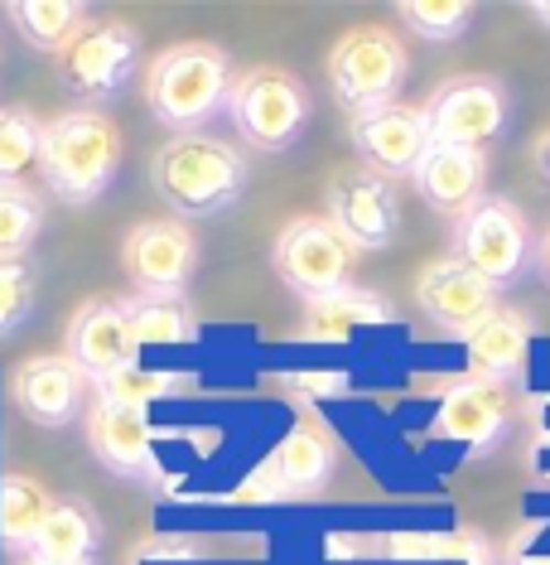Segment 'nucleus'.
Wrapping results in <instances>:
<instances>
[{
  "mask_svg": "<svg viewBox=\"0 0 550 565\" xmlns=\"http://www.w3.org/2000/svg\"><path fill=\"white\" fill-rule=\"evenodd\" d=\"M251 164L213 136H174L150 160V184L179 217H217L247 194Z\"/></svg>",
  "mask_w": 550,
  "mask_h": 565,
  "instance_id": "obj_1",
  "label": "nucleus"
},
{
  "mask_svg": "<svg viewBox=\"0 0 550 565\" xmlns=\"http://www.w3.org/2000/svg\"><path fill=\"white\" fill-rule=\"evenodd\" d=\"M121 164V131L107 111L78 107L63 111L44 126V146H40V174L44 189L73 209L101 199L117 179Z\"/></svg>",
  "mask_w": 550,
  "mask_h": 565,
  "instance_id": "obj_2",
  "label": "nucleus"
},
{
  "mask_svg": "<svg viewBox=\"0 0 550 565\" xmlns=\"http://www.w3.org/2000/svg\"><path fill=\"white\" fill-rule=\"evenodd\" d=\"M233 83H237L233 58L217 44H174L150 58L145 102L164 126H174L179 136H194V126H203L227 107Z\"/></svg>",
  "mask_w": 550,
  "mask_h": 565,
  "instance_id": "obj_3",
  "label": "nucleus"
},
{
  "mask_svg": "<svg viewBox=\"0 0 550 565\" xmlns=\"http://www.w3.org/2000/svg\"><path fill=\"white\" fill-rule=\"evenodd\" d=\"M454 262L478 271L488 286L507 290L536 266V242L527 227V213L503 194H483L464 217H454Z\"/></svg>",
  "mask_w": 550,
  "mask_h": 565,
  "instance_id": "obj_4",
  "label": "nucleus"
},
{
  "mask_svg": "<svg viewBox=\"0 0 550 565\" xmlns=\"http://www.w3.org/2000/svg\"><path fill=\"white\" fill-rule=\"evenodd\" d=\"M227 117H233L237 136L247 146L280 156L310 126V93L285 68H251V73H237L233 97H227Z\"/></svg>",
  "mask_w": 550,
  "mask_h": 565,
  "instance_id": "obj_5",
  "label": "nucleus"
},
{
  "mask_svg": "<svg viewBox=\"0 0 550 565\" xmlns=\"http://www.w3.org/2000/svg\"><path fill=\"white\" fill-rule=\"evenodd\" d=\"M406 68H411V54L387 30H353L328 49V83L353 117L391 107L406 83Z\"/></svg>",
  "mask_w": 550,
  "mask_h": 565,
  "instance_id": "obj_6",
  "label": "nucleus"
},
{
  "mask_svg": "<svg viewBox=\"0 0 550 565\" xmlns=\"http://www.w3.org/2000/svg\"><path fill=\"white\" fill-rule=\"evenodd\" d=\"M425 131L430 146H459V150H488L511 126V97L497 78H450L434 87L425 102Z\"/></svg>",
  "mask_w": 550,
  "mask_h": 565,
  "instance_id": "obj_7",
  "label": "nucleus"
},
{
  "mask_svg": "<svg viewBox=\"0 0 550 565\" xmlns=\"http://www.w3.org/2000/svg\"><path fill=\"white\" fill-rule=\"evenodd\" d=\"M353 256L357 252L343 242V233L328 217H295V223L280 227L271 266L300 300H319V295H334L348 286Z\"/></svg>",
  "mask_w": 550,
  "mask_h": 565,
  "instance_id": "obj_8",
  "label": "nucleus"
},
{
  "mask_svg": "<svg viewBox=\"0 0 550 565\" xmlns=\"http://www.w3.org/2000/svg\"><path fill=\"white\" fill-rule=\"evenodd\" d=\"M328 223L353 252H381L401 233V199L391 179L373 170H343L328 179Z\"/></svg>",
  "mask_w": 550,
  "mask_h": 565,
  "instance_id": "obj_9",
  "label": "nucleus"
},
{
  "mask_svg": "<svg viewBox=\"0 0 550 565\" xmlns=\"http://www.w3.org/2000/svg\"><path fill=\"white\" fill-rule=\"evenodd\" d=\"M194 262H198V242L174 217L136 223L121 242V266L136 280V295H184Z\"/></svg>",
  "mask_w": 550,
  "mask_h": 565,
  "instance_id": "obj_10",
  "label": "nucleus"
},
{
  "mask_svg": "<svg viewBox=\"0 0 550 565\" xmlns=\"http://www.w3.org/2000/svg\"><path fill=\"white\" fill-rule=\"evenodd\" d=\"M136 68H140L136 30H126V24H97V30H83L68 54H63V87L83 102H107L131 83Z\"/></svg>",
  "mask_w": 550,
  "mask_h": 565,
  "instance_id": "obj_11",
  "label": "nucleus"
},
{
  "mask_svg": "<svg viewBox=\"0 0 550 565\" xmlns=\"http://www.w3.org/2000/svg\"><path fill=\"white\" fill-rule=\"evenodd\" d=\"M353 150L363 156V170H373L381 179L396 174H416V164L430 150V131H425V111L420 107H377V111H357L353 126Z\"/></svg>",
  "mask_w": 550,
  "mask_h": 565,
  "instance_id": "obj_12",
  "label": "nucleus"
},
{
  "mask_svg": "<svg viewBox=\"0 0 550 565\" xmlns=\"http://www.w3.org/2000/svg\"><path fill=\"white\" fill-rule=\"evenodd\" d=\"M511 426V382L464 377L444 392L434 411V440H454L468 449H493Z\"/></svg>",
  "mask_w": 550,
  "mask_h": 565,
  "instance_id": "obj_13",
  "label": "nucleus"
},
{
  "mask_svg": "<svg viewBox=\"0 0 550 565\" xmlns=\"http://www.w3.org/2000/svg\"><path fill=\"white\" fill-rule=\"evenodd\" d=\"M497 286H488L478 271H468L464 262H454V256H440V262H430L425 271L416 280V300L420 310H425L440 329L450 333H468L478 329L483 319L497 310Z\"/></svg>",
  "mask_w": 550,
  "mask_h": 565,
  "instance_id": "obj_14",
  "label": "nucleus"
},
{
  "mask_svg": "<svg viewBox=\"0 0 550 565\" xmlns=\"http://www.w3.org/2000/svg\"><path fill=\"white\" fill-rule=\"evenodd\" d=\"M87 382L93 377L68 353H40V358H24L10 372V402L30 420H40V426H68L83 406Z\"/></svg>",
  "mask_w": 550,
  "mask_h": 565,
  "instance_id": "obj_15",
  "label": "nucleus"
},
{
  "mask_svg": "<svg viewBox=\"0 0 550 565\" xmlns=\"http://www.w3.org/2000/svg\"><path fill=\"white\" fill-rule=\"evenodd\" d=\"M68 358L78 363L87 377H111V372L131 367L140 358V343L131 333V319H126V300L117 295H97V300H87L78 315H73L68 324Z\"/></svg>",
  "mask_w": 550,
  "mask_h": 565,
  "instance_id": "obj_16",
  "label": "nucleus"
},
{
  "mask_svg": "<svg viewBox=\"0 0 550 565\" xmlns=\"http://www.w3.org/2000/svg\"><path fill=\"white\" fill-rule=\"evenodd\" d=\"M411 184L425 199V209H434L440 217H464L483 199L488 156L483 150H459V146H430L425 160L416 164Z\"/></svg>",
  "mask_w": 550,
  "mask_h": 565,
  "instance_id": "obj_17",
  "label": "nucleus"
},
{
  "mask_svg": "<svg viewBox=\"0 0 550 565\" xmlns=\"http://www.w3.org/2000/svg\"><path fill=\"white\" fill-rule=\"evenodd\" d=\"M87 449L117 479H150V449H155V440H150L145 411L97 402L87 411Z\"/></svg>",
  "mask_w": 550,
  "mask_h": 565,
  "instance_id": "obj_18",
  "label": "nucleus"
},
{
  "mask_svg": "<svg viewBox=\"0 0 550 565\" xmlns=\"http://www.w3.org/2000/svg\"><path fill=\"white\" fill-rule=\"evenodd\" d=\"M464 353H468V372H473V377H488V382L521 377L527 353H531V315L497 305V310L483 319L478 329L464 333Z\"/></svg>",
  "mask_w": 550,
  "mask_h": 565,
  "instance_id": "obj_19",
  "label": "nucleus"
},
{
  "mask_svg": "<svg viewBox=\"0 0 550 565\" xmlns=\"http://www.w3.org/2000/svg\"><path fill=\"white\" fill-rule=\"evenodd\" d=\"M387 319H391V310H387V300H381V295L343 286L334 295L304 300L300 339L304 343H343V339H353L363 324H387Z\"/></svg>",
  "mask_w": 550,
  "mask_h": 565,
  "instance_id": "obj_20",
  "label": "nucleus"
},
{
  "mask_svg": "<svg viewBox=\"0 0 550 565\" xmlns=\"http://www.w3.org/2000/svg\"><path fill=\"white\" fill-rule=\"evenodd\" d=\"M276 493H319L334 479V440L314 426H300L285 445L271 455V469L261 473Z\"/></svg>",
  "mask_w": 550,
  "mask_h": 565,
  "instance_id": "obj_21",
  "label": "nucleus"
},
{
  "mask_svg": "<svg viewBox=\"0 0 550 565\" xmlns=\"http://www.w3.org/2000/svg\"><path fill=\"white\" fill-rule=\"evenodd\" d=\"M101 546V522L97 512L83 503V498H63L54 503V512L44 518L40 536H34L30 556L40 561H63V565H93Z\"/></svg>",
  "mask_w": 550,
  "mask_h": 565,
  "instance_id": "obj_22",
  "label": "nucleus"
},
{
  "mask_svg": "<svg viewBox=\"0 0 550 565\" xmlns=\"http://www.w3.org/2000/svg\"><path fill=\"white\" fill-rule=\"evenodd\" d=\"M6 15H10V24H15L20 40L30 49L63 58L73 49V40L83 34L87 10L78 6V0H15Z\"/></svg>",
  "mask_w": 550,
  "mask_h": 565,
  "instance_id": "obj_23",
  "label": "nucleus"
},
{
  "mask_svg": "<svg viewBox=\"0 0 550 565\" xmlns=\"http://www.w3.org/2000/svg\"><path fill=\"white\" fill-rule=\"evenodd\" d=\"M48 512H54V498H48V488L40 479L6 473V479H0V546L30 551Z\"/></svg>",
  "mask_w": 550,
  "mask_h": 565,
  "instance_id": "obj_24",
  "label": "nucleus"
},
{
  "mask_svg": "<svg viewBox=\"0 0 550 565\" xmlns=\"http://www.w3.org/2000/svg\"><path fill=\"white\" fill-rule=\"evenodd\" d=\"M126 319L140 349H174V343L194 339V310L184 295H131L126 300Z\"/></svg>",
  "mask_w": 550,
  "mask_h": 565,
  "instance_id": "obj_25",
  "label": "nucleus"
},
{
  "mask_svg": "<svg viewBox=\"0 0 550 565\" xmlns=\"http://www.w3.org/2000/svg\"><path fill=\"white\" fill-rule=\"evenodd\" d=\"M44 227V203L30 184H0V262H24Z\"/></svg>",
  "mask_w": 550,
  "mask_h": 565,
  "instance_id": "obj_26",
  "label": "nucleus"
},
{
  "mask_svg": "<svg viewBox=\"0 0 550 565\" xmlns=\"http://www.w3.org/2000/svg\"><path fill=\"white\" fill-rule=\"evenodd\" d=\"M44 126L24 107H0V184H20L24 170L40 164Z\"/></svg>",
  "mask_w": 550,
  "mask_h": 565,
  "instance_id": "obj_27",
  "label": "nucleus"
},
{
  "mask_svg": "<svg viewBox=\"0 0 550 565\" xmlns=\"http://www.w3.org/2000/svg\"><path fill=\"white\" fill-rule=\"evenodd\" d=\"M179 372H150V367H121V372H111V377H97L93 387H97V402H107V406H126V411H145L150 402H160V396H170L179 387Z\"/></svg>",
  "mask_w": 550,
  "mask_h": 565,
  "instance_id": "obj_28",
  "label": "nucleus"
},
{
  "mask_svg": "<svg viewBox=\"0 0 550 565\" xmlns=\"http://www.w3.org/2000/svg\"><path fill=\"white\" fill-rule=\"evenodd\" d=\"M401 20L420 40H459L473 20L468 0H401Z\"/></svg>",
  "mask_w": 550,
  "mask_h": 565,
  "instance_id": "obj_29",
  "label": "nucleus"
},
{
  "mask_svg": "<svg viewBox=\"0 0 550 565\" xmlns=\"http://www.w3.org/2000/svg\"><path fill=\"white\" fill-rule=\"evenodd\" d=\"M34 315V266L30 262H0V339L24 329Z\"/></svg>",
  "mask_w": 550,
  "mask_h": 565,
  "instance_id": "obj_30",
  "label": "nucleus"
},
{
  "mask_svg": "<svg viewBox=\"0 0 550 565\" xmlns=\"http://www.w3.org/2000/svg\"><path fill=\"white\" fill-rule=\"evenodd\" d=\"M531 160H536V174H541V179H546V184H550V136H541V140H536Z\"/></svg>",
  "mask_w": 550,
  "mask_h": 565,
  "instance_id": "obj_31",
  "label": "nucleus"
},
{
  "mask_svg": "<svg viewBox=\"0 0 550 565\" xmlns=\"http://www.w3.org/2000/svg\"><path fill=\"white\" fill-rule=\"evenodd\" d=\"M536 271H541V280L550 286V233L541 237V247H536Z\"/></svg>",
  "mask_w": 550,
  "mask_h": 565,
  "instance_id": "obj_32",
  "label": "nucleus"
},
{
  "mask_svg": "<svg viewBox=\"0 0 550 565\" xmlns=\"http://www.w3.org/2000/svg\"><path fill=\"white\" fill-rule=\"evenodd\" d=\"M531 15H536V20H541V24H546V30H550V0H536V6H531Z\"/></svg>",
  "mask_w": 550,
  "mask_h": 565,
  "instance_id": "obj_33",
  "label": "nucleus"
},
{
  "mask_svg": "<svg viewBox=\"0 0 550 565\" xmlns=\"http://www.w3.org/2000/svg\"><path fill=\"white\" fill-rule=\"evenodd\" d=\"M24 565H63V561H40V556H30V561H24Z\"/></svg>",
  "mask_w": 550,
  "mask_h": 565,
  "instance_id": "obj_34",
  "label": "nucleus"
}]
</instances>
